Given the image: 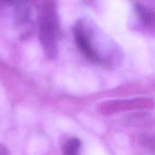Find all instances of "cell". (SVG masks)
Instances as JSON below:
<instances>
[{"instance_id":"1","label":"cell","mask_w":155,"mask_h":155,"mask_svg":"<svg viewBox=\"0 0 155 155\" xmlns=\"http://www.w3.org/2000/svg\"><path fill=\"white\" fill-rule=\"evenodd\" d=\"M39 40L45 54L49 58H54L57 53V18L55 8L52 2L45 3L39 21Z\"/></svg>"},{"instance_id":"2","label":"cell","mask_w":155,"mask_h":155,"mask_svg":"<svg viewBox=\"0 0 155 155\" xmlns=\"http://www.w3.org/2000/svg\"><path fill=\"white\" fill-rule=\"evenodd\" d=\"M74 36L75 39L76 45H77L79 49L82 54L88 58L89 60L93 62H98L100 61L99 56L95 51L92 47L87 34L85 31L84 28L81 24H77L74 30Z\"/></svg>"},{"instance_id":"3","label":"cell","mask_w":155,"mask_h":155,"mask_svg":"<svg viewBox=\"0 0 155 155\" xmlns=\"http://www.w3.org/2000/svg\"><path fill=\"white\" fill-rule=\"evenodd\" d=\"M136 11L138 17L145 26H151L154 23V12L146 5L141 3L136 5Z\"/></svg>"},{"instance_id":"4","label":"cell","mask_w":155,"mask_h":155,"mask_svg":"<svg viewBox=\"0 0 155 155\" xmlns=\"http://www.w3.org/2000/svg\"><path fill=\"white\" fill-rule=\"evenodd\" d=\"M81 142L77 138H71L63 145V155H80Z\"/></svg>"},{"instance_id":"5","label":"cell","mask_w":155,"mask_h":155,"mask_svg":"<svg viewBox=\"0 0 155 155\" xmlns=\"http://www.w3.org/2000/svg\"><path fill=\"white\" fill-rule=\"evenodd\" d=\"M0 155H8V152L5 147L3 146L1 144H0Z\"/></svg>"}]
</instances>
